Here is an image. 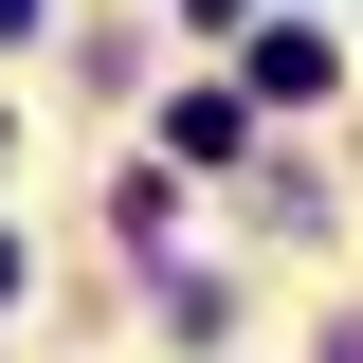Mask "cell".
Wrapping results in <instances>:
<instances>
[{"mask_svg": "<svg viewBox=\"0 0 363 363\" xmlns=\"http://www.w3.org/2000/svg\"><path fill=\"white\" fill-rule=\"evenodd\" d=\"M200 18H236V0H200Z\"/></svg>", "mask_w": 363, "mask_h": 363, "instance_id": "cell-1", "label": "cell"}]
</instances>
